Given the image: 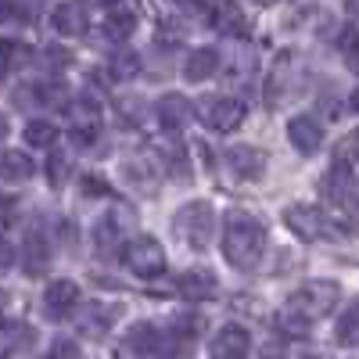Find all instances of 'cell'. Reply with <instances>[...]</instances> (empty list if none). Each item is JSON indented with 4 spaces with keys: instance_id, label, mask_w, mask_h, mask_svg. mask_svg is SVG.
Returning a JSON list of instances; mask_svg holds the SVG:
<instances>
[{
    "instance_id": "cell-39",
    "label": "cell",
    "mask_w": 359,
    "mask_h": 359,
    "mask_svg": "<svg viewBox=\"0 0 359 359\" xmlns=\"http://www.w3.org/2000/svg\"><path fill=\"white\" fill-rule=\"evenodd\" d=\"M83 4H94V8H111L115 0H83Z\"/></svg>"
},
{
    "instance_id": "cell-5",
    "label": "cell",
    "mask_w": 359,
    "mask_h": 359,
    "mask_svg": "<svg viewBox=\"0 0 359 359\" xmlns=\"http://www.w3.org/2000/svg\"><path fill=\"white\" fill-rule=\"evenodd\" d=\"M252 348V334L237 323H226L223 331L208 341V359H248Z\"/></svg>"
},
{
    "instance_id": "cell-42",
    "label": "cell",
    "mask_w": 359,
    "mask_h": 359,
    "mask_svg": "<svg viewBox=\"0 0 359 359\" xmlns=\"http://www.w3.org/2000/svg\"><path fill=\"white\" fill-rule=\"evenodd\" d=\"M306 359H323V355H306Z\"/></svg>"
},
{
    "instance_id": "cell-27",
    "label": "cell",
    "mask_w": 359,
    "mask_h": 359,
    "mask_svg": "<svg viewBox=\"0 0 359 359\" xmlns=\"http://www.w3.org/2000/svg\"><path fill=\"white\" fill-rule=\"evenodd\" d=\"M118 123L140 126L144 123V101H137V97H123V101H118Z\"/></svg>"
},
{
    "instance_id": "cell-19",
    "label": "cell",
    "mask_w": 359,
    "mask_h": 359,
    "mask_svg": "<svg viewBox=\"0 0 359 359\" xmlns=\"http://www.w3.org/2000/svg\"><path fill=\"white\" fill-rule=\"evenodd\" d=\"M50 22H54V29H57L62 36H83V33H86V15H83L79 4H62V8H54Z\"/></svg>"
},
{
    "instance_id": "cell-22",
    "label": "cell",
    "mask_w": 359,
    "mask_h": 359,
    "mask_svg": "<svg viewBox=\"0 0 359 359\" xmlns=\"http://www.w3.org/2000/svg\"><path fill=\"white\" fill-rule=\"evenodd\" d=\"M137 29V15L133 11H111L108 22H104V36L108 40H126Z\"/></svg>"
},
{
    "instance_id": "cell-38",
    "label": "cell",
    "mask_w": 359,
    "mask_h": 359,
    "mask_svg": "<svg viewBox=\"0 0 359 359\" xmlns=\"http://www.w3.org/2000/svg\"><path fill=\"white\" fill-rule=\"evenodd\" d=\"M348 104H352V111H355V115H359V86H355V90H352V97H348Z\"/></svg>"
},
{
    "instance_id": "cell-35",
    "label": "cell",
    "mask_w": 359,
    "mask_h": 359,
    "mask_svg": "<svg viewBox=\"0 0 359 359\" xmlns=\"http://www.w3.org/2000/svg\"><path fill=\"white\" fill-rule=\"evenodd\" d=\"M11 216V198H4V194H0V223H4Z\"/></svg>"
},
{
    "instance_id": "cell-17",
    "label": "cell",
    "mask_w": 359,
    "mask_h": 359,
    "mask_svg": "<svg viewBox=\"0 0 359 359\" xmlns=\"http://www.w3.org/2000/svg\"><path fill=\"white\" fill-rule=\"evenodd\" d=\"M216 69H219V50H216V47H198V50H191V57L184 62V76H187L191 83L208 79Z\"/></svg>"
},
{
    "instance_id": "cell-11",
    "label": "cell",
    "mask_w": 359,
    "mask_h": 359,
    "mask_svg": "<svg viewBox=\"0 0 359 359\" xmlns=\"http://www.w3.org/2000/svg\"><path fill=\"white\" fill-rule=\"evenodd\" d=\"M79 302V287L72 280H54L47 291H43V309L50 320H65Z\"/></svg>"
},
{
    "instance_id": "cell-24",
    "label": "cell",
    "mask_w": 359,
    "mask_h": 359,
    "mask_svg": "<svg viewBox=\"0 0 359 359\" xmlns=\"http://www.w3.org/2000/svg\"><path fill=\"white\" fill-rule=\"evenodd\" d=\"M94 241H97V248H101V252H111L118 241H123V230H118L115 216H104V219L97 223V230H94Z\"/></svg>"
},
{
    "instance_id": "cell-13",
    "label": "cell",
    "mask_w": 359,
    "mask_h": 359,
    "mask_svg": "<svg viewBox=\"0 0 359 359\" xmlns=\"http://www.w3.org/2000/svg\"><path fill=\"white\" fill-rule=\"evenodd\" d=\"M155 115L165 130H184L191 123V101L184 94H165V97H158Z\"/></svg>"
},
{
    "instance_id": "cell-6",
    "label": "cell",
    "mask_w": 359,
    "mask_h": 359,
    "mask_svg": "<svg viewBox=\"0 0 359 359\" xmlns=\"http://www.w3.org/2000/svg\"><path fill=\"white\" fill-rule=\"evenodd\" d=\"M284 223L291 226L294 237H302V241H320V237L327 233V219L320 208L313 205H291L284 208Z\"/></svg>"
},
{
    "instance_id": "cell-34",
    "label": "cell",
    "mask_w": 359,
    "mask_h": 359,
    "mask_svg": "<svg viewBox=\"0 0 359 359\" xmlns=\"http://www.w3.org/2000/svg\"><path fill=\"white\" fill-rule=\"evenodd\" d=\"M83 191L86 194H104V184L101 180H83Z\"/></svg>"
},
{
    "instance_id": "cell-12",
    "label": "cell",
    "mask_w": 359,
    "mask_h": 359,
    "mask_svg": "<svg viewBox=\"0 0 359 359\" xmlns=\"http://www.w3.org/2000/svg\"><path fill=\"white\" fill-rule=\"evenodd\" d=\"M115 316H118V306H111V302H90L76 323H79V331L86 338H104L111 331Z\"/></svg>"
},
{
    "instance_id": "cell-14",
    "label": "cell",
    "mask_w": 359,
    "mask_h": 359,
    "mask_svg": "<svg viewBox=\"0 0 359 359\" xmlns=\"http://www.w3.org/2000/svg\"><path fill=\"white\" fill-rule=\"evenodd\" d=\"M22 255H25V269L29 273H43L50 266V241L43 230H29L25 233V245H22Z\"/></svg>"
},
{
    "instance_id": "cell-37",
    "label": "cell",
    "mask_w": 359,
    "mask_h": 359,
    "mask_svg": "<svg viewBox=\"0 0 359 359\" xmlns=\"http://www.w3.org/2000/svg\"><path fill=\"white\" fill-rule=\"evenodd\" d=\"M345 11H348L352 18H359V0H345Z\"/></svg>"
},
{
    "instance_id": "cell-36",
    "label": "cell",
    "mask_w": 359,
    "mask_h": 359,
    "mask_svg": "<svg viewBox=\"0 0 359 359\" xmlns=\"http://www.w3.org/2000/svg\"><path fill=\"white\" fill-rule=\"evenodd\" d=\"M8 133H11V123H8V115H0V144L8 140Z\"/></svg>"
},
{
    "instance_id": "cell-33",
    "label": "cell",
    "mask_w": 359,
    "mask_h": 359,
    "mask_svg": "<svg viewBox=\"0 0 359 359\" xmlns=\"http://www.w3.org/2000/svg\"><path fill=\"white\" fill-rule=\"evenodd\" d=\"M345 62H348V69H352V72H359V40H352V50H348Z\"/></svg>"
},
{
    "instance_id": "cell-15",
    "label": "cell",
    "mask_w": 359,
    "mask_h": 359,
    "mask_svg": "<svg viewBox=\"0 0 359 359\" xmlns=\"http://www.w3.org/2000/svg\"><path fill=\"white\" fill-rule=\"evenodd\" d=\"M219 287V280L208 273V269H187L184 277H180V294L191 298V302H205V298H212Z\"/></svg>"
},
{
    "instance_id": "cell-28",
    "label": "cell",
    "mask_w": 359,
    "mask_h": 359,
    "mask_svg": "<svg viewBox=\"0 0 359 359\" xmlns=\"http://www.w3.org/2000/svg\"><path fill=\"white\" fill-rule=\"evenodd\" d=\"M47 176H50V184H54V187H62V184H65V176H69V158H65L62 151H54V155H50V162H47Z\"/></svg>"
},
{
    "instance_id": "cell-8",
    "label": "cell",
    "mask_w": 359,
    "mask_h": 359,
    "mask_svg": "<svg viewBox=\"0 0 359 359\" xmlns=\"http://www.w3.org/2000/svg\"><path fill=\"white\" fill-rule=\"evenodd\" d=\"M287 140L294 144L298 155H316L320 144H323V130L313 115H294L287 123Z\"/></svg>"
},
{
    "instance_id": "cell-20",
    "label": "cell",
    "mask_w": 359,
    "mask_h": 359,
    "mask_svg": "<svg viewBox=\"0 0 359 359\" xmlns=\"http://www.w3.org/2000/svg\"><path fill=\"white\" fill-rule=\"evenodd\" d=\"M277 323L284 327V331H287L291 338H309V334H313V316H306L302 309H294L291 302H287V306L280 309Z\"/></svg>"
},
{
    "instance_id": "cell-21",
    "label": "cell",
    "mask_w": 359,
    "mask_h": 359,
    "mask_svg": "<svg viewBox=\"0 0 359 359\" xmlns=\"http://www.w3.org/2000/svg\"><path fill=\"white\" fill-rule=\"evenodd\" d=\"M334 338H338L341 345H359V302H352V306L338 316Z\"/></svg>"
},
{
    "instance_id": "cell-32",
    "label": "cell",
    "mask_w": 359,
    "mask_h": 359,
    "mask_svg": "<svg viewBox=\"0 0 359 359\" xmlns=\"http://www.w3.org/2000/svg\"><path fill=\"white\" fill-rule=\"evenodd\" d=\"M259 359H287V352H284V345H262V352H259Z\"/></svg>"
},
{
    "instance_id": "cell-10",
    "label": "cell",
    "mask_w": 359,
    "mask_h": 359,
    "mask_svg": "<svg viewBox=\"0 0 359 359\" xmlns=\"http://www.w3.org/2000/svg\"><path fill=\"white\" fill-rule=\"evenodd\" d=\"M226 162H230L237 180H259L266 172V155L259 151V147H252V144H233L226 151Z\"/></svg>"
},
{
    "instance_id": "cell-4",
    "label": "cell",
    "mask_w": 359,
    "mask_h": 359,
    "mask_svg": "<svg viewBox=\"0 0 359 359\" xmlns=\"http://www.w3.org/2000/svg\"><path fill=\"white\" fill-rule=\"evenodd\" d=\"M291 306L316 320V316L331 313V309L338 306V284H334V280H309V284H302V287L294 291Z\"/></svg>"
},
{
    "instance_id": "cell-30",
    "label": "cell",
    "mask_w": 359,
    "mask_h": 359,
    "mask_svg": "<svg viewBox=\"0 0 359 359\" xmlns=\"http://www.w3.org/2000/svg\"><path fill=\"white\" fill-rule=\"evenodd\" d=\"M50 359H83V355H79V345H76V341L57 338L54 348H50Z\"/></svg>"
},
{
    "instance_id": "cell-23",
    "label": "cell",
    "mask_w": 359,
    "mask_h": 359,
    "mask_svg": "<svg viewBox=\"0 0 359 359\" xmlns=\"http://www.w3.org/2000/svg\"><path fill=\"white\" fill-rule=\"evenodd\" d=\"M216 29L219 33H245V15L237 11V4H219V11H216Z\"/></svg>"
},
{
    "instance_id": "cell-1",
    "label": "cell",
    "mask_w": 359,
    "mask_h": 359,
    "mask_svg": "<svg viewBox=\"0 0 359 359\" xmlns=\"http://www.w3.org/2000/svg\"><path fill=\"white\" fill-rule=\"evenodd\" d=\"M266 248V230L248 212H230L223 223V255L237 269H252Z\"/></svg>"
},
{
    "instance_id": "cell-9",
    "label": "cell",
    "mask_w": 359,
    "mask_h": 359,
    "mask_svg": "<svg viewBox=\"0 0 359 359\" xmlns=\"http://www.w3.org/2000/svg\"><path fill=\"white\" fill-rule=\"evenodd\" d=\"M65 115H69L72 137H76L79 144L94 140V133H97V104H94V101H90V97H76V101H69Z\"/></svg>"
},
{
    "instance_id": "cell-7",
    "label": "cell",
    "mask_w": 359,
    "mask_h": 359,
    "mask_svg": "<svg viewBox=\"0 0 359 359\" xmlns=\"http://www.w3.org/2000/svg\"><path fill=\"white\" fill-rule=\"evenodd\" d=\"M205 126L208 130H216V133H230L245 123V104L237 101V97H216V101H208L205 104Z\"/></svg>"
},
{
    "instance_id": "cell-29",
    "label": "cell",
    "mask_w": 359,
    "mask_h": 359,
    "mask_svg": "<svg viewBox=\"0 0 359 359\" xmlns=\"http://www.w3.org/2000/svg\"><path fill=\"white\" fill-rule=\"evenodd\" d=\"M43 62H47V69H69L72 54L62 50V47H47V50H43Z\"/></svg>"
},
{
    "instance_id": "cell-25",
    "label": "cell",
    "mask_w": 359,
    "mask_h": 359,
    "mask_svg": "<svg viewBox=\"0 0 359 359\" xmlns=\"http://www.w3.org/2000/svg\"><path fill=\"white\" fill-rule=\"evenodd\" d=\"M57 140V130L50 123H43V118H33V123L25 126V144H33V147H50Z\"/></svg>"
},
{
    "instance_id": "cell-43",
    "label": "cell",
    "mask_w": 359,
    "mask_h": 359,
    "mask_svg": "<svg viewBox=\"0 0 359 359\" xmlns=\"http://www.w3.org/2000/svg\"><path fill=\"white\" fill-rule=\"evenodd\" d=\"M0 323H4V320H0Z\"/></svg>"
},
{
    "instance_id": "cell-26",
    "label": "cell",
    "mask_w": 359,
    "mask_h": 359,
    "mask_svg": "<svg viewBox=\"0 0 359 359\" xmlns=\"http://www.w3.org/2000/svg\"><path fill=\"white\" fill-rule=\"evenodd\" d=\"M137 72H140V54L118 50V54L111 57V76H115V79H133Z\"/></svg>"
},
{
    "instance_id": "cell-16",
    "label": "cell",
    "mask_w": 359,
    "mask_h": 359,
    "mask_svg": "<svg viewBox=\"0 0 359 359\" xmlns=\"http://www.w3.org/2000/svg\"><path fill=\"white\" fill-rule=\"evenodd\" d=\"M33 158L25 151H0V180L4 184H25V180H33Z\"/></svg>"
},
{
    "instance_id": "cell-18",
    "label": "cell",
    "mask_w": 359,
    "mask_h": 359,
    "mask_svg": "<svg viewBox=\"0 0 359 359\" xmlns=\"http://www.w3.org/2000/svg\"><path fill=\"white\" fill-rule=\"evenodd\" d=\"M130 348L140 352V355H155V352H165V334L158 331V327L151 323H137L133 331H130Z\"/></svg>"
},
{
    "instance_id": "cell-3",
    "label": "cell",
    "mask_w": 359,
    "mask_h": 359,
    "mask_svg": "<svg viewBox=\"0 0 359 359\" xmlns=\"http://www.w3.org/2000/svg\"><path fill=\"white\" fill-rule=\"evenodd\" d=\"M123 262L137 277L151 280L165 269V252H162V245L155 241V237H133V241L123 248Z\"/></svg>"
},
{
    "instance_id": "cell-31",
    "label": "cell",
    "mask_w": 359,
    "mask_h": 359,
    "mask_svg": "<svg viewBox=\"0 0 359 359\" xmlns=\"http://www.w3.org/2000/svg\"><path fill=\"white\" fill-rule=\"evenodd\" d=\"M11 262H15V248H11L8 237H0V269H8Z\"/></svg>"
},
{
    "instance_id": "cell-2",
    "label": "cell",
    "mask_w": 359,
    "mask_h": 359,
    "mask_svg": "<svg viewBox=\"0 0 359 359\" xmlns=\"http://www.w3.org/2000/svg\"><path fill=\"white\" fill-rule=\"evenodd\" d=\"M212 223H216L212 205H208V201H191V205L180 208L176 233L184 237L191 248H208V241H212Z\"/></svg>"
},
{
    "instance_id": "cell-40",
    "label": "cell",
    "mask_w": 359,
    "mask_h": 359,
    "mask_svg": "<svg viewBox=\"0 0 359 359\" xmlns=\"http://www.w3.org/2000/svg\"><path fill=\"white\" fill-rule=\"evenodd\" d=\"M172 4H180V8H191V4H201V0H172Z\"/></svg>"
},
{
    "instance_id": "cell-41",
    "label": "cell",
    "mask_w": 359,
    "mask_h": 359,
    "mask_svg": "<svg viewBox=\"0 0 359 359\" xmlns=\"http://www.w3.org/2000/svg\"><path fill=\"white\" fill-rule=\"evenodd\" d=\"M8 11V0H0V15H4Z\"/></svg>"
}]
</instances>
